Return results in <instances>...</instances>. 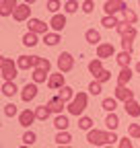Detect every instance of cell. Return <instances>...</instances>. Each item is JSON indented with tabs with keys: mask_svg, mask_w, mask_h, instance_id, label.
<instances>
[{
	"mask_svg": "<svg viewBox=\"0 0 140 148\" xmlns=\"http://www.w3.org/2000/svg\"><path fill=\"white\" fill-rule=\"evenodd\" d=\"M16 6H19L16 0H2V2H0V14H2V16H10L16 10Z\"/></svg>",
	"mask_w": 140,
	"mask_h": 148,
	"instance_id": "obj_17",
	"label": "cell"
},
{
	"mask_svg": "<svg viewBox=\"0 0 140 148\" xmlns=\"http://www.w3.org/2000/svg\"><path fill=\"white\" fill-rule=\"evenodd\" d=\"M117 18H115V14H105L103 18H101V25L105 27V29H115L117 27Z\"/></svg>",
	"mask_w": 140,
	"mask_h": 148,
	"instance_id": "obj_33",
	"label": "cell"
},
{
	"mask_svg": "<svg viewBox=\"0 0 140 148\" xmlns=\"http://www.w3.org/2000/svg\"><path fill=\"white\" fill-rule=\"evenodd\" d=\"M58 148H72V146H70V144H68V146H58Z\"/></svg>",
	"mask_w": 140,
	"mask_h": 148,
	"instance_id": "obj_48",
	"label": "cell"
},
{
	"mask_svg": "<svg viewBox=\"0 0 140 148\" xmlns=\"http://www.w3.org/2000/svg\"><path fill=\"white\" fill-rule=\"evenodd\" d=\"M12 18H14V21L16 23H23V21H29V18H31V8H29V4H19V6H16V10L12 12Z\"/></svg>",
	"mask_w": 140,
	"mask_h": 148,
	"instance_id": "obj_10",
	"label": "cell"
},
{
	"mask_svg": "<svg viewBox=\"0 0 140 148\" xmlns=\"http://www.w3.org/2000/svg\"><path fill=\"white\" fill-rule=\"evenodd\" d=\"M138 6H140V0H138Z\"/></svg>",
	"mask_w": 140,
	"mask_h": 148,
	"instance_id": "obj_51",
	"label": "cell"
},
{
	"mask_svg": "<svg viewBox=\"0 0 140 148\" xmlns=\"http://www.w3.org/2000/svg\"><path fill=\"white\" fill-rule=\"evenodd\" d=\"M105 125H107V130H111V132H115V130H117L119 117H117L115 111H113V113H107V117H105Z\"/></svg>",
	"mask_w": 140,
	"mask_h": 148,
	"instance_id": "obj_26",
	"label": "cell"
},
{
	"mask_svg": "<svg viewBox=\"0 0 140 148\" xmlns=\"http://www.w3.org/2000/svg\"><path fill=\"white\" fill-rule=\"evenodd\" d=\"M84 39H86V43H91V45H99L101 43V33L97 29H86L84 31Z\"/></svg>",
	"mask_w": 140,
	"mask_h": 148,
	"instance_id": "obj_22",
	"label": "cell"
},
{
	"mask_svg": "<svg viewBox=\"0 0 140 148\" xmlns=\"http://www.w3.org/2000/svg\"><path fill=\"white\" fill-rule=\"evenodd\" d=\"M23 144H27V146H31V144H35V142H37V134H35V132H31V130H27V132L23 134Z\"/></svg>",
	"mask_w": 140,
	"mask_h": 148,
	"instance_id": "obj_35",
	"label": "cell"
},
{
	"mask_svg": "<svg viewBox=\"0 0 140 148\" xmlns=\"http://www.w3.org/2000/svg\"><path fill=\"white\" fill-rule=\"evenodd\" d=\"M35 119H37V115H35V109L31 111V109H25V111H21L19 113V123L23 125V127H29Z\"/></svg>",
	"mask_w": 140,
	"mask_h": 148,
	"instance_id": "obj_16",
	"label": "cell"
},
{
	"mask_svg": "<svg viewBox=\"0 0 140 148\" xmlns=\"http://www.w3.org/2000/svg\"><path fill=\"white\" fill-rule=\"evenodd\" d=\"M119 148H134V146H132L130 136H126V138H119Z\"/></svg>",
	"mask_w": 140,
	"mask_h": 148,
	"instance_id": "obj_45",
	"label": "cell"
},
{
	"mask_svg": "<svg viewBox=\"0 0 140 148\" xmlns=\"http://www.w3.org/2000/svg\"><path fill=\"white\" fill-rule=\"evenodd\" d=\"M103 70H105V68H103V60H99V58H97V60H91V62H89V72L93 74V76L101 74Z\"/></svg>",
	"mask_w": 140,
	"mask_h": 148,
	"instance_id": "obj_32",
	"label": "cell"
},
{
	"mask_svg": "<svg viewBox=\"0 0 140 148\" xmlns=\"http://www.w3.org/2000/svg\"><path fill=\"white\" fill-rule=\"evenodd\" d=\"M74 68V58H72V53L70 51H62L60 56H58V70L60 72H70Z\"/></svg>",
	"mask_w": 140,
	"mask_h": 148,
	"instance_id": "obj_5",
	"label": "cell"
},
{
	"mask_svg": "<svg viewBox=\"0 0 140 148\" xmlns=\"http://www.w3.org/2000/svg\"><path fill=\"white\" fill-rule=\"evenodd\" d=\"M37 43H39V39H37V33L27 31V33L23 35V45H27V47H35Z\"/></svg>",
	"mask_w": 140,
	"mask_h": 148,
	"instance_id": "obj_27",
	"label": "cell"
},
{
	"mask_svg": "<svg viewBox=\"0 0 140 148\" xmlns=\"http://www.w3.org/2000/svg\"><path fill=\"white\" fill-rule=\"evenodd\" d=\"M16 113H19V109H16L14 103H6V105H4V115H6V117H14Z\"/></svg>",
	"mask_w": 140,
	"mask_h": 148,
	"instance_id": "obj_41",
	"label": "cell"
},
{
	"mask_svg": "<svg viewBox=\"0 0 140 148\" xmlns=\"http://www.w3.org/2000/svg\"><path fill=\"white\" fill-rule=\"evenodd\" d=\"M43 43H45V45H49V47H54V45H58V43H60V33H56V31H51V33L43 35Z\"/></svg>",
	"mask_w": 140,
	"mask_h": 148,
	"instance_id": "obj_30",
	"label": "cell"
},
{
	"mask_svg": "<svg viewBox=\"0 0 140 148\" xmlns=\"http://www.w3.org/2000/svg\"><path fill=\"white\" fill-rule=\"evenodd\" d=\"M49 27L54 29L56 33H62L64 31V27H66V14H51V18H49Z\"/></svg>",
	"mask_w": 140,
	"mask_h": 148,
	"instance_id": "obj_14",
	"label": "cell"
},
{
	"mask_svg": "<svg viewBox=\"0 0 140 148\" xmlns=\"http://www.w3.org/2000/svg\"><path fill=\"white\" fill-rule=\"evenodd\" d=\"M126 8H128L126 0H107V2L103 4L105 14H117V12H124Z\"/></svg>",
	"mask_w": 140,
	"mask_h": 148,
	"instance_id": "obj_6",
	"label": "cell"
},
{
	"mask_svg": "<svg viewBox=\"0 0 140 148\" xmlns=\"http://www.w3.org/2000/svg\"><path fill=\"white\" fill-rule=\"evenodd\" d=\"M23 2H25V4H29V6H31V4H35V2H37V0H23Z\"/></svg>",
	"mask_w": 140,
	"mask_h": 148,
	"instance_id": "obj_46",
	"label": "cell"
},
{
	"mask_svg": "<svg viewBox=\"0 0 140 148\" xmlns=\"http://www.w3.org/2000/svg\"><path fill=\"white\" fill-rule=\"evenodd\" d=\"M132 76H134V72L130 70V66L128 68H121L119 74H117V84L119 86H128V82L132 80Z\"/></svg>",
	"mask_w": 140,
	"mask_h": 148,
	"instance_id": "obj_20",
	"label": "cell"
},
{
	"mask_svg": "<svg viewBox=\"0 0 140 148\" xmlns=\"http://www.w3.org/2000/svg\"><path fill=\"white\" fill-rule=\"evenodd\" d=\"M86 142L93 146H109L113 142H119V138L115 136V132H103V130H91L86 134Z\"/></svg>",
	"mask_w": 140,
	"mask_h": 148,
	"instance_id": "obj_1",
	"label": "cell"
},
{
	"mask_svg": "<svg viewBox=\"0 0 140 148\" xmlns=\"http://www.w3.org/2000/svg\"><path fill=\"white\" fill-rule=\"evenodd\" d=\"M35 97H37V82H27V84L21 88V99H23L25 103H29V101H33Z\"/></svg>",
	"mask_w": 140,
	"mask_h": 148,
	"instance_id": "obj_11",
	"label": "cell"
},
{
	"mask_svg": "<svg viewBox=\"0 0 140 148\" xmlns=\"http://www.w3.org/2000/svg\"><path fill=\"white\" fill-rule=\"evenodd\" d=\"M16 92H19V88H16V84L14 82H2V95L4 97H14Z\"/></svg>",
	"mask_w": 140,
	"mask_h": 148,
	"instance_id": "obj_31",
	"label": "cell"
},
{
	"mask_svg": "<svg viewBox=\"0 0 140 148\" xmlns=\"http://www.w3.org/2000/svg\"><path fill=\"white\" fill-rule=\"evenodd\" d=\"M130 27H134V25H130V23L126 21V18H124V21H119V23H117V27H115V31H117L119 35H124V33H126V31H128Z\"/></svg>",
	"mask_w": 140,
	"mask_h": 148,
	"instance_id": "obj_43",
	"label": "cell"
},
{
	"mask_svg": "<svg viewBox=\"0 0 140 148\" xmlns=\"http://www.w3.org/2000/svg\"><path fill=\"white\" fill-rule=\"evenodd\" d=\"M86 90H89L91 95H95V97H97V95H101V90H103V88H101V82H99V80H93L89 86H86Z\"/></svg>",
	"mask_w": 140,
	"mask_h": 148,
	"instance_id": "obj_39",
	"label": "cell"
},
{
	"mask_svg": "<svg viewBox=\"0 0 140 148\" xmlns=\"http://www.w3.org/2000/svg\"><path fill=\"white\" fill-rule=\"evenodd\" d=\"M115 62L119 64V68H128V66H130V62H132V53L121 49V51L115 56Z\"/></svg>",
	"mask_w": 140,
	"mask_h": 148,
	"instance_id": "obj_23",
	"label": "cell"
},
{
	"mask_svg": "<svg viewBox=\"0 0 140 148\" xmlns=\"http://www.w3.org/2000/svg\"><path fill=\"white\" fill-rule=\"evenodd\" d=\"M128 136L134 140H140V123H130L128 125Z\"/></svg>",
	"mask_w": 140,
	"mask_h": 148,
	"instance_id": "obj_38",
	"label": "cell"
},
{
	"mask_svg": "<svg viewBox=\"0 0 140 148\" xmlns=\"http://www.w3.org/2000/svg\"><path fill=\"white\" fill-rule=\"evenodd\" d=\"M49 70H51V62H49L47 58H41V56H39V60H37V66L33 68V74H31L33 82H37V84L45 82V80L49 78Z\"/></svg>",
	"mask_w": 140,
	"mask_h": 148,
	"instance_id": "obj_3",
	"label": "cell"
},
{
	"mask_svg": "<svg viewBox=\"0 0 140 148\" xmlns=\"http://www.w3.org/2000/svg\"><path fill=\"white\" fill-rule=\"evenodd\" d=\"M35 115H37L39 121H45V119L51 115V111H49L47 105H39V107H35Z\"/></svg>",
	"mask_w": 140,
	"mask_h": 148,
	"instance_id": "obj_34",
	"label": "cell"
},
{
	"mask_svg": "<svg viewBox=\"0 0 140 148\" xmlns=\"http://www.w3.org/2000/svg\"><path fill=\"white\" fill-rule=\"evenodd\" d=\"M113 97H115L117 101H124V103H126V101H132V99H134V90H130L128 86H119V84H117Z\"/></svg>",
	"mask_w": 140,
	"mask_h": 148,
	"instance_id": "obj_15",
	"label": "cell"
},
{
	"mask_svg": "<svg viewBox=\"0 0 140 148\" xmlns=\"http://www.w3.org/2000/svg\"><path fill=\"white\" fill-rule=\"evenodd\" d=\"M45 8H47L51 14H58V10L62 8V4H60V0H47V2H45Z\"/></svg>",
	"mask_w": 140,
	"mask_h": 148,
	"instance_id": "obj_37",
	"label": "cell"
},
{
	"mask_svg": "<svg viewBox=\"0 0 140 148\" xmlns=\"http://www.w3.org/2000/svg\"><path fill=\"white\" fill-rule=\"evenodd\" d=\"M37 60H39V56H19L16 64H19V70H29V68L37 66Z\"/></svg>",
	"mask_w": 140,
	"mask_h": 148,
	"instance_id": "obj_12",
	"label": "cell"
},
{
	"mask_svg": "<svg viewBox=\"0 0 140 148\" xmlns=\"http://www.w3.org/2000/svg\"><path fill=\"white\" fill-rule=\"evenodd\" d=\"M47 86L51 90H56V88H62L66 86V78H64V72H56V74H49V78H47Z\"/></svg>",
	"mask_w": 140,
	"mask_h": 148,
	"instance_id": "obj_13",
	"label": "cell"
},
{
	"mask_svg": "<svg viewBox=\"0 0 140 148\" xmlns=\"http://www.w3.org/2000/svg\"><path fill=\"white\" fill-rule=\"evenodd\" d=\"M124 18H126V21H128L130 25H136V21H138V14H136L132 8H126V10H124Z\"/></svg>",
	"mask_w": 140,
	"mask_h": 148,
	"instance_id": "obj_40",
	"label": "cell"
},
{
	"mask_svg": "<svg viewBox=\"0 0 140 148\" xmlns=\"http://www.w3.org/2000/svg\"><path fill=\"white\" fill-rule=\"evenodd\" d=\"M27 27H29V31H33V33H37V35H47L49 33V23H43L41 18H29L27 21Z\"/></svg>",
	"mask_w": 140,
	"mask_h": 148,
	"instance_id": "obj_7",
	"label": "cell"
},
{
	"mask_svg": "<svg viewBox=\"0 0 140 148\" xmlns=\"http://www.w3.org/2000/svg\"><path fill=\"white\" fill-rule=\"evenodd\" d=\"M0 72H2L4 82H14V78L19 76V64L6 58V56H2L0 58Z\"/></svg>",
	"mask_w": 140,
	"mask_h": 148,
	"instance_id": "obj_4",
	"label": "cell"
},
{
	"mask_svg": "<svg viewBox=\"0 0 140 148\" xmlns=\"http://www.w3.org/2000/svg\"><path fill=\"white\" fill-rule=\"evenodd\" d=\"M45 105L49 107V111H51V113H56V115H60V113H62V109L66 107V103H64L60 97H51V99H49Z\"/></svg>",
	"mask_w": 140,
	"mask_h": 148,
	"instance_id": "obj_19",
	"label": "cell"
},
{
	"mask_svg": "<svg viewBox=\"0 0 140 148\" xmlns=\"http://www.w3.org/2000/svg\"><path fill=\"white\" fill-rule=\"evenodd\" d=\"M124 111H126L130 117H140V103H138L136 99L126 101V103H124Z\"/></svg>",
	"mask_w": 140,
	"mask_h": 148,
	"instance_id": "obj_18",
	"label": "cell"
},
{
	"mask_svg": "<svg viewBox=\"0 0 140 148\" xmlns=\"http://www.w3.org/2000/svg\"><path fill=\"white\" fill-rule=\"evenodd\" d=\"M101 148H113V146H111V144H109V146H101Z\"/></svg>",
	"mask_w": 140,
	"mask_h": 148,
	"instance_id": "obj_49",
	"label": "cell"
},
{
	"mask_svg": "<svg viewBox=\"0 0 140 148\" xmlns=\"http://www.w3.org/2000/svg\"><path fill=\"white\" fill-rule=\"evenodd\" d=\"M78 8H80V6H78L76 0H66V4H64V12H66V14H74Z\"/></svg>",
	"mask_w": 140,
	"mask_h": 148,
	"instance_id": "obj_36",
	"label": "cell"
},
{
	"mask_svg": "<svg viewBox=\"0 0 140 148\" xmlns=\"http://www.w3.org/2000/svg\"><path fill=\"white\" fill-rule=\"evenodd\" d=\"M101 107L107 111V113H113V111L117 109V99H115V97H105V99L101 101Z\"/></svg>",
	"mask_w": 140,
	"mask_h": 148,
	"instance_id": "obj_25",
	"label": "cell"
},
{
	"mask_svg": "<svg viewBox=\"0 0 140 148\" xmlns=\"http://www.w3.org/2000/svg\"><path fill=\"white\" fill-rule=\"evenodd\" d=\"M80 10H82L84 14H91V12L95 10V2H93V0H84V2L80 4Z\"/></svg>",
	"mask_w": 140,
	"mask_h": 148,
	"instance_id": "obj_42",
	"label": "cell"
},
{
	"mask_svg": "<svg viewBox=\"0 0 140 148\" xmlns=\"http://www.w3.org/2000/svg\"><path fill=\"white\" fill-rule=\"evenodd\" d=\"M58 90H60V92H58V97H60L66 105L72 101V99H74V95H76L74 88H72V86H68V84H66V86H62V88H58Z\"/></svg>",
	"mask_w": 140,
	"mask_h": 148,
	"instance_id": "obj_21",
	"label": "cell"
},
{
	"mask_svg": "<svg viewBox=\"0 0 140 148\" xmlns=\"http://www.w3.org/2000/svg\"><path fill=\"white\" fill-rule=\"evenodd\" d=\"M68 125H70V121H68V117L66 115H56V119H54V127L58 130V132H66L68 130Z\"/></svg>",
	"mask_w": 140,
	"mask_h": 148,
	"instance_id": "obj_24",
	"label": "cell"
},
{
	"mask_svg": "<svg viewBox=\"0 0 140 148\" xmlns=\"http://www.w3.org/2000/svg\"><path fill=\"white\" fill-rule=\"evenodd\" d=\"M97 58L99 60H109V58H115V47L107 41H101L97 45Z\"/></svg>",
	"mask_w": 140,
	"mask_h": 148,
	"instance_id": "obj_9",
	"label": "cell"
},
{
	"mask_svg": "<svg viewBox=\"0 0 140 148\" xmlns=\"http://www.w3.org/2000/svg\"><path fill=\"white\" fill-rule=\"evenodd\" d=\"M93 125H95L93 117H89V115H80V117H78V127L84 130V132H91Z\"/></svg>",
	"mask_w": 140,
	"mask_h": 148,
	"instance_id": "obj_28",
	"label": "cell"
},
{
	"mask_svg": "<svg viewBox=\"0 0 140 148\" xmlns=\"http://www.w3.org/2000/svg\"><path fill=\"white\" fill-rule=\"evenodd\" d=\"M134 70H136V72H138V74H140V62H138V64H136V68H134Z\"/></svg>",
	"mask_w": 140,
	"mask_h": 148,
	"instance_id": "obj_47",
	"label": "cell"
},
{
	"mask_svg": "<svg viewBox=\"0 0 140 148\" xmlns=\"http://www.w3.org/2000/svg\"><path fill=\"white\" fill-rule=\"evenodd\" d=\"M86 105H89V95H86V92H82V90H78L76 95H74V99L66 105V109H68V113H70V115L80 117V115L84 113Z\"/></svg>",
	"mask_w": 140,
	"mask_h": 148,
	"instance_id": "obj_2",
	"label": "cell"
},
{
	"mask_svg": "<svg viewBox=\"0 0 140 148\" xmlns=\"http://www.w3.org/2000/svg\"><path fill=\"white\" fill-rule=\"evenodd\" d=\"M19 148H29V146H27V144H23V146H19Z\"/></svg>",
	"mask_w": 140,
	"mask_h": 148,
	"instance_id": "obj_50",
	"label": "cell"
},
{
	"mask_svg": "<svg viewBox=\"0 0 140 148\" xmlns=\"http://www.w3.org/2000/svg\"><path fill=\"white\" fill-rule=\"evenodd\" d=\"M70 140H72V136L68 134V130H66V132H58V134H56V138H54V142H56L58 146H68V144H70Z\"/></svg>",
	"mask_w": 140,
	"mask_h": 148,
	"instance_id": "obj_29",
	"label": "cell"
},
{
	"mask_svg": "<svg viewBox=\"0 0 140 148\" xmlns=\"http://www.w3.org/2000/svg\"><path fill=\"white\" fill-rule=\"evenodd\" d=\"M95 80H99L101 84L107 82V80H111V72H109V70H103L101 74H97V76H95Z\"/></svg>",
	"mask_w": 140,
	"mask_h": 148,
	"instance_id": "obj_44",
	"label": "cell"
},
{
	"mask_svg": "<svg viewBox=\"0 0 140 148\" xmlns=\"http://www.w3.org/2000/svg\"><path fill=\"white\" fill-rule=\"evenodd\" d=\"M136 35H138L136 27H130L124 35H119V37H121V49H124V51H130V53H132V47H134V39H136Z\"/></svg>",
	"mask_w": 140,
	"mask_h": 148,
	"instance_id": "obj_8",
	"label": "cell"
}]
</instances>
